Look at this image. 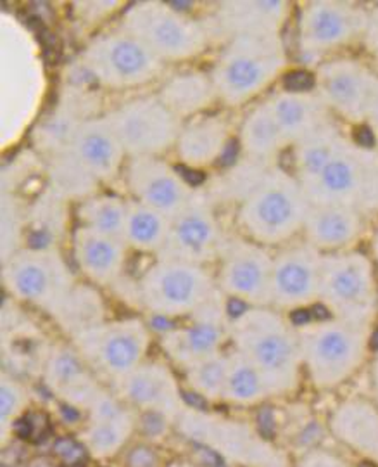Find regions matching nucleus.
Here are the masks:
<instances>
[{
    "mask_svg": "<svg viewBox=\"0 0 378 467\" xmlns=\"http://www.w3.org/2000/svg\"><path fill=\"white\" fill-rule=\"evenodd\" d=\"M310 208L312 201L291 170L256 163L244 182L235 222L247 239L281 248L302 235Z\"/></svg>",
    "mask_w": 378,
    "mask_h": 467,
    "instance_id": "f257e3e1",
    "label": "nucleus"
},
{
    "mask_svg": "<svg viewBox=\"0 0 378 467\" xmlns=\"http://www.w3.org/2000/svg\"><path fill=\"white\" fill-rule=\"evenodd\" d=\"M233 350L260 370L270 395L296 389L302 368L299 334L270 306H247L230 320Z\"/></svg>",
    "mask_w": 378,
    "mask_h": 467,
    "instance_id": "f03ea898",
    "label": "nucleus"
},
{
    "mask_svg": "<svg viewBox=\"0 0 378 467\" xmlns=\"http://www.w3.org/2000/svg\"><path fill=\"white\" fill-rule=\"evenodd\" d=\"M291 67L281 35L233 36L223 44L213 67L218 100L227 108H242L277 84Z\"/></svg>",
    "mask_w": 378,
    "mask_h": 467,
    "instance_id": "7ed1b4c3",
    "label": "nucleus"
},
{
    "mask_svg": "<svg viewBox=\"0 0 378 467\" xmlns=\"http://www.w3.org/2000/svg\"><path fill=\"white\" fill-rule=\"evenodd\" d=\"M119 26L146 44L165 65L198 59L213 40L206 21L161 0L127 5Z\"/></svg>",
    "mask_w": 378,
    "mask_h": 467,
    "instance_id": "20e7f679",
    "label": "nucleus"
},
{
    "mask_svg": "<svg viewBox=\"0 0 378 467\" xmlns=\"http://www.w3.org/2000/svg\"><path fill=\"white\" fill-rule=\"evenodd\" d=\"M302 368L318 388H335L362 368L372 343L368 326L339 318L304 320L296 326Z\"/></svg>",
    "mask_w": 378,
    "mask_h": 467,
    "instance_id": "39448f33",
    "label": "nucleus"
},
{
    "mask_svg": "<svg viewBox=\"0 0 378 467\" xmlns=\"http://www.w3.org/2000/svg\"><path fill=\"white\" fill-rule=\"evenodd\" d=\"M368 7L345 0H310L301 4L296 21V56L312 71L335 52L363 42Z\"/></svg>",
    "mask_w": 378,
    "mask_h": 467,
    "instance_id": "423d86ee",
    "label": "nucleus"
},
{
    "mask_svg": "<svg viewBox=\"0 0 378 467\" xmlns=\"http://www.w3.org/2000/svg\"><path fill=\"white\" fill-rule=\"evenodd\" d=\"M320 305L330 316L356 326H368L377 316V267L360 250L323 254Z\"/></svg>",
    "mask_w": 378,
    "mask_h": 467,
    "instance_id": "0eeeda50",
    "label": "nucleus"
},
{
    "mask_svg": "<svg viewBox=\"0 0 378 467\" xmlns=\"http://www.w3.org/2000/svg\"><path fill=\"white\" fill-rule=\"evenodd\" d=\"M83 71L107 90H133L158 80L165 63L121 26L94 36L80 54Z\"/></svg>",
    "mask_w": 378,
    "mask_h": 467,
    "instance_id": "6e6552de",
    "label": "nucleus"
},
{
    "mask_svg": "<svg viewBox=\"0 0 378 467\" xmlns=\"http://www.w3.org/2000/svg\"><path fill=\"white\" fill-rule=\"evenodd\" d=\"M220 295L204 265L158 256L138 281V298L156 317L194 316Z\"/></svg>",
    "mask_w": 378,
    "mask_h": 467,
    "instance_id": "1a4fd4ad",
    "label": "nucleus"
},
{
    "mask_svg": "<svg viewBox=\"0 0 378 467\" xmlns=\"http://www.w3.org/2000/svg\"><path fill=\"white\" fill-rule=\"evenodd\" d=\"M312 202L342 204L378 215V150L349 139L325 170L302 185Z\"/></svg>",
    "mask_w": 378,
    "mask_h": 467,
    "instance_id": "9d476101",
    "label": "nucleus"
},
{
    "mask_svg": "<svg viewBox=\"0 0 378 467\" xmlns=\"http://www.w3.org/2000/svg\"><path fill=\"white\" fill-rule=\"evenodd\" d=\"M4 287L56 316L77 287L63 253L56 244L26 246L2 262Z\"/></svg>",
    "mask_w": 378,
    "mask_h": 467,
    "instance_id": "9b49d317",
    "label": "nucleus"
},
{
    "mask_svg": "<svg viewBox=\"0 0 378 467\" xmlns=\"http://www.w3.org/2000/svg\"><path fill=\"white\" fill-rule=\"evenodd\" d=\"M73 339L83 360L115 381L144 364L150 343L148 329L140 318L99 322L75 334Z\"/></svg>",
    "mask_w": 378,
    "mask_h": 467,
    "instance_id": "f8f14e48",
    "label": "nucleus"
},
{
    "mask_svg": "<svg viewBox=\"0 0 378 467\" xmlns=\"http://www.w3.org/2000/svg\"><path fill=\"white\" fill-rule=\"evenodd\" d=\"M312 73V88L332 117L351 127L366 125L378 82L373 67L352 56H333Z\"/></svg>",
    "mask_w": 378,
    "mask_h": 467,
    "instance_id": "ddd939ff",
    "label": "nucleus"
},
{
    "mask_svg": "<svg viewBox=\"0 0 378 467\" xmlns=\"http://www.w3.org/2000/svg\"><path fill=\"white\" fill-rule=\"evenodd\" d=\"M106 117L128 158L165 156L175 150L183 125L156 94L125 100Z\"/></svg>",
    "mask_w": 378,
    "mask_h": 467,
    "instance_id": "4468645a",
    "label": "nucleus"
},
{
    "mask_svg": "<svg viewBox=\"0 0 378 467\" xmlns=\"http://www.w3.org/2000/svg\"><path fill=\"white\" fill-rule=\"evenodd\" d=\"M273 254L270 248L239 235H229L220 254L218 289L249 306H271Z\"/></svg>",
    "mask_w": 378,
    "mask_h": 467,
    "instance_id": "2eb2a0df",
    "label": "nucleus"
},
{
    "mask_svg": "<svg viewBox=\"0 0 378 467\" xmlns=\"http://www.w3.org/2000/svg\"><path fill=\"white\" fill-rule=\"evenodd\" d=\"M227 237L209 194L198 189L192 200L171 218L169 237L159 256L206 267L220 260Z\"/></svg>",
    "mask_w": 378,
    "mask_h": 467,
    "instance_id": "dca6fc26",
    "label": "nucleus"
},
{
    "mask_svg": "<svg viewBox=\"0 0 378 467\" xmlns=\"http://www.w3.org/2000/svg\"><path fill=\"white\" fill-rule=\"evenodd\" d=\"M323 253L304 239L292 241L273 254L271 305L281 310H304L320 303Z\"/></svg>",
    "mask_w": 378,
    "mask_h": 467,
    "instance_id": "f3484780",
    "label": "nucleus"
},
{
    "mask_svg": "<svg viewBox=\"0 0 378 467\" xmlns=\"http://www.w3.org/2000/svg\"><path fill=\"white\" fill-rule=\"evenodd\" d=\"M123 175L133 201L169 218L175 217L198 191L163 156L128 158Z\"/></svg>",
    "mask_w": 378,
    "mask_h": 467,
    "instance_id": "a211bd4d",
    "label": "nucleus"
},
{
    "mask_svg": "<svg viewBox=\"0 0 378 467\" xmlns=\"http://www.w3.org/2000/svg\"><path fill=\"white\" fill-rule=\"evenodd\" d=\"M230 308L220 295L202 306L183 327L168 329L163 336V350L183 370L204 358L221 353L223 343L230 337Z\"/></svg>",
    "mask_w": 378,
    "mask_h": 467,
    "instance_id": "6ab92c4d",
    "label": "nucleus"
},
{
    "mask_svg": "<svg viewBox=\"0 0 378 467\" xmlns=\"http://www.w3.org/2000/svg\"><path fill=\"white\" fill-rule=\"evenodd\" d=\"M59 154H66L97 187L113 184L128 161L106 115L83 119L66 150Z\"/></svg>",
    "mask_w": 378,
    "mask_h": 467,
    "instance_id": "aec40b11",
    "label": "nucleus"
},
{
    "mask_svg": "<svg viewBox=\"0 0 378 467\" xmlns=\"http://www.w3.org/2000/svg\"><path fill=\"white\" fill-rule=\"evenodd\" d=\"M294 5L287 0H229L218 4L208 23L213 38L281 35Z\"/></svg>",
    "mask_w": 378,
    "mask_h": 467,
    "instance_id": "412c9836",
    "label": "nucleus"
},
{
    "mask_svg": "<svg viewBox=\"0 0 378 467\" xmlns=\"http://www.w3.org/2000/svg\"><path fill=\"white\" fill-rule=\"evenodd\" d=\"M366 229V217L354 208L329 202H312L302 229V239L320 253L330 254L356 250Z\"/></svg>",
    "mask_w": 378,
    "mask_h": 467,
    "instance_id": "4be33fe9",
    "label": "nucleus"
},
{
    "mask_svg": "<svg viewBox=\"0 0 378 467\" xmlns=\"http://www.w3.org/2000/svg\"><path fill=\"white\" fill-rule=\"evenodd\" d=\"M264 102L279 125L280 134L283 135L289 150L335 119L312 87L281 88L275 94H270Z\"/></svg>",
    "mask_w": 378,
    "mask_h": 467,
    "instance_id": "5701e85b",
    "label": "nucleus"
},
{
    "mask_svg": "<svg viewBox=\"0 0 378 467\" xmlns=\"http://www.w3.org/2000/svg\"><path fill=\"white\" fill-rule=\"evenodd\" d=\"M128 246L123 239L78 225L71 235L73 262L83 275L97 285L115 284L127 265Z\"/></svg>",
    "mask_w": 378,
    "mask_h": 467,
    "instance_id": "b1692460",
    "label": "nucleus"
},
{
    "mask_svg": "<svg viewBox=\"0 0 378 467\" xmlns=\"http://www.w3.org/2000/svg\"><path fill=\"white\" fill-rule=\"evenodd\" d=\"M230 140L229 118L220 113L202 115L181 125L175 154L183 167L202 171L214 167L225 156Z\"/></svg>",
    "mask_w": 378,
    "mask_h": 467,
    "instance_id": "393cba45",
    "label": "nucleus"
},
{
    "mask_svg": "<svg viewBox=\"0 0 378 467\" xmlns=\"http://www.w3.org/2000/svg\"><path fill=\"white\" fill-rule=\"evenodd\" d=\"M116 384L127 400L161 416L179 412L183 400L173 374L161 364H142Z\"/></svg>",
    "mask_w": 378,
    "mask_h": 467,
    "instance_id": "a878e982",
    "label": "nucleus"
},
{
    "mask_svg": "<svg viewBox=\"0 0 378 467\" xmlns=\"http://www.w3.org/2000/svg\"><path fill=\"white\" fill-rule=\"evenodd\" d=\"M156 96L181 123L206 115L218 102L213 78L209 71L202 69H185L171 75Z\"/></svg>",
    "mask_w": 378,
    "mask_h": 467,
    "instance_id": "bb28decb",
    "label": "nucleus"
},
{
    "mask_svg": "<svg viewBox=\"0 0 378 467\" xmlns=\"http://www.w3.org/2000/svg\"><path fill=\"white\" fill-rule=\"evenodd\" d=\"M44 378L56 395L71 403L90 407L102 393L96 379L88 372L82 355L63 347L50 350L44 366Z\"/></svg>",
    "mask_w": 378,
    "mask_h": 467,
    "instance_id": "cd10ccee",
    "label": "nucleus"
},
{
    "mask_svg": "<svg viewBox=\"0 0 378 467\" xmlns=\"http://www.w3.org/2000/svg\"><path fill=\"white\" fill-rule=\"evenodd\" d=\"M239 148L247 161L263 165L277 163L280 154L289 150L264 99L250 108L242 119L239 127Z\"/></svg>",
    "mask_w": 378,
    "mask_h": 467,
    "instance_id": "c85d7f7f",
    "label": "nucleus"
},
{
    "mask_svg": "<svg viewBox=\"0 0 378 467\" xmlns=\"http://www.w3.org/2000/svg\"><path fill=\"white\" fill-rule=\"evenodd\" d=\"M349 139L351 137L342 132L337 121L332 119L316 132L297 142L291 152L292 173L299 179V182L308 184L314 177H318L333 160V156L344 148Z\"/></svg>",
    "mask_w": 378,
    "mask_h": 467,
    "instance_id": "c756f323",
    "label": "nucleus"
},
{
    "mask_svg": "<svg viewBox=\"0 0 378 467\" xmlns=\"http://www.w3.org/2000/svg\"><path fill=\"white\" fill-rule=\"evenodd\" d=\"M171 229V218L152 210L138 201L128 200V215L123 241L138 253L159 256L166 248Z\"/></svg>",
    "mask_w": 378,
    "mask_h": 467,
    "instance_id": "7c9ffc66",
    "label": "nucleus"
},
{
    "mask_svg": "<svg viewBox=\"0 0 378 467\" xmlns=\"http://www.w3.org/2000/svg\"><path fill=\"white\" fill-rule=\"evenodd\" d=\"M82 102L77 90H71L69 96H63L61 104L56 111L44 119V123L35 132V146L49 158L66 150L69 140L83 119L96 117L82 111Z\"/></svg>",
    "mask_w": 378,
    "mask_h": 467,
    "instance_id": "2f4dec72",
    "label": "nucleus"
},
{
    "mask_svg": "<svg viewBox=\"0 0 378 467\" xmlns=\"http://www.w3.org/2000/svg\"><path fill=\"white\" fill-rule=\"evenodd\" d=\"M128 215V200L117 194H92L77 206L78 223L96 233L123 239Z\"/></svg>",
    "mask_w": 378,
    "mask_h": 467,
    "instance_id": "473e14b6",
    "label": "nucleus"
},
{
    "mask_svg": "<svg viewBox=\"0 0 378 467\" xmlns=\"http://www.w3.org/2000/svg\"><path fill=\"white\" fill-rule=\"evenodd\" d=\"M270 397V389L263 376L242 353L237 350L227 353V379L223 400L237 405H252Z\"/></svg>",
    "mask_w": 378,
    "mask_h": 467,
    "instance_id": "72a5a7b5",
    "label": "nucleus"
},
{
    "mask_svg": "<svg viewBox=\"0 0 378 467\" xmlns=\"http://www.w3.org/2000/svg\"><path fill=\"white\" fill-rule=\"evenodd\" d=\"M335 426L345 441L378 457V412L370 403H344L335 416Z\"/></svg>",
    "mask_w": 378,
    "mask_h": 467,
    "instance_id": "f704fd0d",
    "label": "nucleus"
},
{
    "mask_svg": "<svg viewBox=\"0 0 378 467\" xmlns=\"http://www.w3.org/2000/svg\"><path fill=\"white\" fill-rule=\"evenodd\" d=\"M56 317L63 322V326L73 331V336L87 327H92L102 322V303L100 298L88 287H75L65 301Z\"/></svg>",
    "mask_w": 378,
    "mask_h": 467,
    "instance_id": "c9c22d12",
    "label": "nucleus"
},
{
    "mask_svg": "<svg viewBox=\"0 0 378 467\" xmlns=\"http://www.w3.org/2000/svg\"><path fill=\"white\" fill-rule=\"evenodd\" d=\"M187 383L192 386L194 393L206 400L223 399L225 379H227V353H218L204 358L192 368H185Z\"/></svg>",
    "mask_w": 378,
    "mask_h": 467,
    "instance_id": "e433bc0d",
    "label": "nucleus"
},
{
    "mask_svg": "<svg viewBox=\"0 0 378 467\" xmlns=\"http://www.w3.org/2000/svg\"><path fill=\"white\" fill-rule=\"evenodd\" d=\"M130 431L128 419L97 420L87 434L90 449L97 455H109L117 451Z\"/></svg>",
    "mask_w": 378,
    "mask_h": 467,
    "instance_id": "4c0bfd02",
    "label": "nucleus"
},
{
    "mask_svg": "<svg viewBox=\"0 0 378 467\" xmlns=\"http://www.w3.org/2000/svg\"><path fill=\"white\" fill-rule=\"evenodd\" d=\"M23 227V217L19 212V204L16 198L11 196L7 191H4L2 196V262L7 260L11 254H15L19 246Z\"/></svg>",
    "mask_w": 378,
    "mask_h": 467,
    "instance_id": "58836bf2",
    "label": "nucleus"
},
{
    "mask_svg": "<svg viewBox=\"0 0 378 467\" xmlns=\"http://www.w3.org/2000/svg\"><path fill=\"white\" fill-rule=\"evenodd\" d=\"M23 401H25L23 388L7 374L2 376V381H0V410L2 412L0 414H2L4 424H7L11 419L16 416Z\"/></svg>",
    "mask_w": 378,
    "mask_h": 467,
    "instance_id": "ea45409f",
    "label": "nucleus"
},
{
    "mask_svg": "<svg viewBox=\"0 0 378 467\" xmlns=\"http://www.w3.org/2000/svg\"><path fill=\"white\" fill-rule=\"evenodd\" d=\"M75 5L82 9V11H77L82 17V21L96 25L97 21H102L104 17L113 15L117 7H123L125 4L123 2H78Z\"/></svg>",
    "mask_w": 378,
    "mask_h": 467,
    "instance_id": "a19ab883",
    "label": "nucleus"
},
{
    "mask_svg": "<svg viewBox=\"0 0 378 467\" xmlns=\"http://www.w3.org/2000/svg\"><path fill=\"white\" fill-rule=\"evenodd\" d=\"M362 44L378 61V4L368 9V26Z\"/></svg>",
    "mask_w": 378,
    "mask_h": 467,
    "instance_id": "79ce46f5",
    "label": "nucleus"
},
{
    "mask_svg": "<svg viewBox=\"0 0 378 467\" xmlns=\"http://www.w3.org/2000/svg\"><path fill=\"white\" fill-rule=\"evenodd\" d=\"M56 451L63 455V459L67 464H78L85 457V451L78 443L71 441V440H61L59 443H56Z\"/></svg>",
    "mask_w": 378,
    "mask_h": 467,
    "instance_id": "37998d69",
    "label": "nucleus"
},
{
    "mask_svg": "<svg viewBox=\"0 0 378 467\" xmlns=\"http://www.w3.org/2000/svg\"><path fill=\"white\" fill-rule=\"evenodd\" d=\"M130 467H154L156 466V455L146 447H138L128 457Z\"/></svg>",
    "mask_w": 378,
    "mask_h": 467,
    "instance_id": "c03bdc74",
    "label": "nucleus"
},
{
    "mask_svg": "<svg viewBox=\"0 0 378 467\" xmlns=\"http://www.w3.org/2000/svg\"><path fill=\"white\" fill-rule=\"evenodd\" d=\"M366 127H368L372 139H373V148L378 150V82L370 111H368V118H366Z\"/></svg>",
    "mask_w": 378,
    "mask_h": 467,
    "instance_id": "a18cd8bd",
    "label": "nucleus"
},
{
    "mask_svg": "<svg viewBox=\"0 0 378 467\" xmlns=\"http://www.w3.org/2000/svg\"><path fill=\"white\" fill-rule=\"evenodd\" d=\"M146 428H148V433H161V431L165 430L163 416H161V414H154V412H148V416L146 418Z\"/></svg>",
    "mask_w": 378,
    "mask_h": 467,
    "instance_id": "49530a36",
    "label": "nucleus"
},
{
    "mask_svg": "<svg viewBox=\"0 0 378 467\" xmlns=\"http://www.w3.org/2000/svg\"><path fill=\"white\" fill-rule=\"evenodd\" d=\"M15 431H16L19 438H30V436H32V431H34V426H32L30 419L23 418L16 420Z\"/></svg>",
    "mask_w": 378,
    "mask_h": 467,
    "instance_id": "de8ad7c7",
    "label": "nucleus"
},
{
    "mask_svg": "<svg viewBox=\"0 0 378 467\" xmlns=\"http://www.w3.org/2000/svg\"><path fill=\"white\" fill-rule=\"evenodd\" d=\"M260 426H261V430H263L266 436H273V433H275V422L271 419L270 410H263V414L260 416Z\"/></svg>",
    "mask_w": 378,
    "mask_h": 467,
    "instance_id": "09e8293b",
    "label": "nucleus"
},
{
    "mask_svg": "<svg viewBox=\"0 0 378 467\" xmlns=\"http://www.w3.org/2000/svg\"><path fill=\"white\" fill-rule=\"evenodd\" d=\"M370 250H372V260H373V264H375V267H377L378 274V229L373 233V235H372Z\"/></svg>",
    "mask_w": 378,
    "mask_h": 467,
    "instance_id": "8fccbe9b",
    "label": "nucleus"
},
{
    "mask_svg": "<svg viewBox=\"0 0 378 467\" xmlns=\"http://www.w3.org/2000/svg\"><path fill=\"white\" fill-rule=\"evenodd\" d=\"M373 384H375V391H377L378 397V357L375 360V366H373Z\"/></svg>",
    "mask_w": 378,
    "mask_h": 467,
    "instance_id": "3c124183",
    "label": "nucleus"
},
{
    "mask_svg": "<svg viewBox=\"0 0 378 467\" xmlns=\"http://www.w3.org/2000/svg\"><path fill=\"white\" fill-rule=\"evenodd\" d=\"M358 467H378V466H375V464H372V462H362V464H360V466Z\"/></svg>",
    "mask_w": 378,
    "mask_h": 467,
    "instance_id": "603ef678",
    "label": "nucleus"
}]
</instances>
